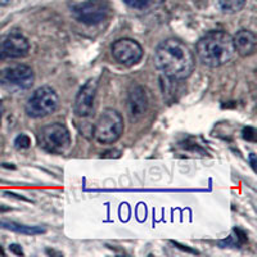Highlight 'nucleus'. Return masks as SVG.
<instances>
[{
	"instance_id": "obj_1",
	"label": "nucleus",
	"mask_w": 257,
	"mask_h": 257,
	"mask_svg": "<svg viewBox=\"0 0 257 257\" xmlns=\"http://www.w3.org/2000/svg\"><path fill=\"white\" fill-rule=\"evenodd\" d=\"M155 64L162 76L184 80L194 70V56L178 39H166L155 52Z\"/></svg>"
},
{
	"instance_id": "obj_2",
	"label": "nucleus",
	"mask_w": 257,
	"mask_h": 257,
	"mask_svg": "<svg viewBox=\"0 0 257 257\" xmlns=\"http://www.w3.org/2000/svg\"><path fill=\"white\" fill-rule=\"evenodd\" d=\"M197 56L202 63L211 68L229 63L235 57L233 36L222 30L207 32L196 45Z\"/></svg>"
},
{
	"instance_id": "obj_3",
	"label": "nucleus",
	"mask_w": 257,
	"mask_h": 257,
	"mask_svg": "<svg viewBox=\"0 0 257 257\" xmlns=\"http://www.w3.org/2000/svg\"><path fill=\"white\" fill-rule=\"evenodd\" d=\"M123 118L118 111L107 108L100 113L94 126V138L100 144H113L123 133Z\"/></svg>"
},
{
	"instance_id": "obj_4",
	"label": "nucleus",
	"mask_w": 257,
	"mask_h": 257,
	"mask_svg": "<svg viewBox=\"0 0 257 257\" xmlns=\"http://www.w3.org/2000/svg\"><path fill=\"white\" fill-rule=\"evenodd\" d=\"M59 96L52 86H41L36 89L25 105L26 114L31 118H43L50 116L58 109Z\"/></svg>"
},
{
	"instance_id": "obj_5",
	"label": "nucleus",
	"mask_w": 257,
	"mask_h": 257,
	"mask_svg": "<svg viewBox=\"0 0 257 257\" xmlns=\"http://www.w3.org/2000/svg\"><path fill=\"white\" fill-rule=\"evenodd\" d=\"M39 146L53 155H62L71 147L70 130L62 123H50L44 126L38 135Z\"/></svg>"
},
{
	"instance_id": "obj_6",
	"label": "nucleus",
	"mask_w": 257,
	"mask_h": 257,
	"mask_svg": "<svg viewBox=\"0 0 257 257\" xmlns=\"http://www.w3.org/2000/svg\"><path fill=\"white\" fill-rule=\"evenodd\" d=\"M72 15L81 24L96 26L109 17L111 4L108 0H85L72 7Z\"/></svg>"
},
{
	"instance_id": "obj_7",
	"label": "nucleus",
	"mask_w": 257,
	"mask_h": 257,
	"mask_svg": "<svg viewBox=\"0 0 257 257\" xmlns=\"http://www.w3.org/2000/svg\"><path fill=\"white\" fill-rule=\"evenodd\" d=\"M35 75L26 64H13L0 71V85L9 91L27 90L32 86Z\"/></svg>"
},
{
	"instance_id": "obj_8",
	"label": "nucleus",
	"mask_w": 257,
	"mask_h": 257,
	"mask_svg": "<svg viewBox=\"0 0 257 257\" xmlns=\"http://www.w3.org/2000/svg\"><path fill=\"white\" fill-rule=\"evenodd\" d=\"M29 52V40L20 31H11L0 40V61L24 58Z\"/></svg>"
},
{
	"instance_id": "obj_9",
	"label": "nucleus",
	"mask_w": 257,
	"mask_h": 257,
	"mask_svg": "<svg viewBox=\"0 0 257 257\" xmlns=\"http://www.w3.org/2000/svg\"><path fill=\"white\" fill-rule=\"evenodd\" d=\"M112 56L116 59V62L125 67H132L143 57V48L137 40L123 38L113 43Z\"/></svg>"
},
{
	"instance_id": "obj_10",
	"label": "nucleus",
	"mask_w": 257,
	"mask_h": 257,
	"mask_svg": "<svg viewBox=\"0 0 257 257\" xmlns=\"http://www.w3.org/2000/svg\"><path fill=\"white\" fill-rule=\"evenodd\" d=\"M96 90H98V82L93 79L89 80L80 89L75 103H73V111L77 117L86 118V117L93 116L94 107H95Z\"/></svg>"
},
{
	"instance_id": "obj_11",
	"label": "nucleus",
	"mask_w": 257,
	"mask_h": 257,
	"mask_svg": "<svg viewBox=\"0 0 257 257\" xmlns=\"http://www.w3.org/2000/svg\"><path fill=\"white\" fill-rule=\"evenodd\" d=\"M149 107L148 91L142 85H132L127 94V113L130 120L138 121L147 113Z\"/></svg>"
},
{
	"instance_id": "obj_12",
	"label": "nucleus",
	"mask_w": 257,
	"mask_h": 257,
	"mask_svg": "<svg viewBox=\"0 0 257 257\" xmlns=\"http://www.w3.org/2000/svg\"><path fill=\"white\" fill-rule=\"evenodd\" d=\"M235 52L242 57H249L254 54L257 48V36L249 30H239L233 36Z\"/></svg>"
},
{
	"instance_id": "obj_13",
	"label": "nucleus",
	"mask_w": 257,
	"mask_h": 257,
	"mask_svg": "<svg viewBox=\"0 0 257 257\" xmlns=\"http://www.w3.org/2000/svg\"><path fill=\"white\" fill-rule=\"evenodd\" d=\"M0 228L18 234H24V235H39V234L45 233V229L41 226H29V225L18 224V222L13 221H0Z\"/></svg>"
},
{
	"instance_id": "obj_14",
	"label": "nucleus",
	"mask_w": 257,
	"mask_h": 257,
	"mask_svg": "<svg viewBox=\"0 0 257 257\" xmlns=\"http://www.w3.org/2000/svg\"><path fill=\"white\" fill-rule=\"evenodd\" d=\"M247 0H216V4L221 12L233 15L240 12L245 6Z\"/></svg>"
},
{
	"instance_id": "obj_15",
	"label": "nucleus",
	"mask_w": 257,
	"mask_h": 257,
	"mask_svg": "<svg viewBox=\"0 0 257 257\" xmlns=\"http://www.w3.org/2000/svg\"><path fill=\"white\" fill-rule=\"evenodd\" d=\"M165 0H139L135 6L137 9H142V11H147V9H152L156 7L161 6Z\"/></svg>"
},
{
	"instance_id": "obj_16",
	"label": "nucleus",
	"mask_w": 257,
	"mask_h": 257,
	"mask_svg": "<svg viewBox=\"0 0 257 257\" xmlns=\"http://www.w3.org/2000/svg\"><path fill=\"white\" fill-rule=\"evenodd\" d=\"M31 146V139L29 135L26 134H20L15 139V147L18 149H27Z\"/></svg>"
},
{
	"instance_id": "obj_17",
	"label": "nucleus",
	"mask_w": 257,
	"mask_h": 257,
	"mask_svg": "<svg viewBox=\"0 0 257 257\" xmlns=\"http://www.w3.org/2000/svg\"><path fill=\"white\" fill-rule=\"evenodd\" d=\"M243 138L248 142H256V130L253 127H244L243 130Z\"/></svg>"
},
{
	"instance_id": "obj_18",
	"label": "nucleus",
	"mask_w": 257,
	"mask_h": 257,
	"mask_svg": "<svg viewBox=\"0 0 257 257\" xmlns=\"http://www.w3.org/2000/svg\"><path fill=\"white\" fill-rule=\"evenodd\" d=\"M121 156V151L118 149H111V151H107L102 155L103 158H118Z\"/></svg>"
},
{
	"instance_id": "obj_19",
	"label": "nucleus",
	"mask_w": 257,
	"mask_h": 257,
	"mask_svg": "<svg viewBox=\"0 0 257 257\" xmlns=\"http://www.w3.org/2000/svg\"><path fill=\"white\" fill-rule=\"evenodd\" d=\"M9 251L12 252L13 254H17V256H24L22 248H21V245H18V244H11V245H9Z\"/></svg>"
},
{
	"instance_id": "obj_20",
	"label": "nucleus",
	"mask_w": 257,
	"mask_h": 257,
	"mask_svg": "<svg viewBox=\"0 0 257 257\" xmlns=\"http://www.w3.org/2000/svg\"><path fill=\"white\" fill-rule=\"evenodd\" d=\"M171 243H173V244L175 245V247H178V248L183 249V251H187V252H189V253H193V254H198V252L194 251V249L188 248L187 245H183V244H180V243H178V242H171Z\"/></svg>"
},
{
	"instance_id": "obj_21",
	"label": "nucleus",
	"mask_w": 257,
	"mask_h": 257,
	"mask_svg": "<svg viewBox=\"0 0 257 257\" xmlns=\"http://www.w3.org/2000/svg\"><path fill=\"white\" fill-rule=\"evenodd\" d=\"M4 194H6V196H8V197H13V198L21 199V201H26V202H30V199L25 198L24 196H20V194H16V193H13V192H6V193H4Z\"/></svg>"
},
{
	"instance_id": "obj_22",
	"label": "nucleus",
	"mask_w": 257,
	"mask_h": 257,
	"mask_svg": "<svg viewBox=\"0 0 257 257\" xmlns=\"http://www.w3.org/2000/svg\"><path fill=\"white\" fill-rule=\"evenodd\" d=\"M249 162H251L252 169L256 170V155H254V153H251V155H249Z\"/></svg>"
},
{
	"instance_id": "obj_23",
	"label": "nucleus",
	"mask_w": 257,
	"mask_h": 257,
	"mask_svg": "<svg viewBox=\"0 0 257 257\" xmlns=\"http://www.w3.org/2000/svg\"><path fill=\"white\" fill-rule=\"evenodd\" d=\"M138 2H139V0H125V3L128 4L130 7H133V8H135V6H137Z\"/></svg>"
},
{
	"instance_id": "obj_24",
	"label": "nucleus",
	"mask_w": 257,
	"mask_h": 257,
	"mask_svg": "<svg viewBox=\"0 0 257 257\" xmlns=\"http://www.w3.org/2000/svg\"><path fill=\"white\" fill-rule=\"evenodd\" d=\"M7 211H11V207H7L4 205H0V212H7Z\"/></svg>"
},
{
	"instance_id": "obj_25",
	"label": "nucleus",
	"mask_w": 257,
	"mask_h": 257,
	"mask_svg": "<svg viewBox=\"0 0 257 257\" xmlns=\"http://www.w3.org/2000/svg\"><path fill=\"white\" fill-rule=\"evenodd\" d=\"M11 2H12V0H0V7L7 6V4H9Z\"/></svg>"
},
{
	"instance_id": "obj_26",
	"label": "nucleus",
	"mask_w": 257,
	"mask_h": 257,
	"mask_svg": "<svg viewBox=\"0 0 257 257\" xmlns=\"http://www.w3.org/2000/svg\"><path fill=\"white\" fill-rule=\"evenodd\" d=\"M0 117H2V102H0Z\"/></svg>"
}]
</instances>
